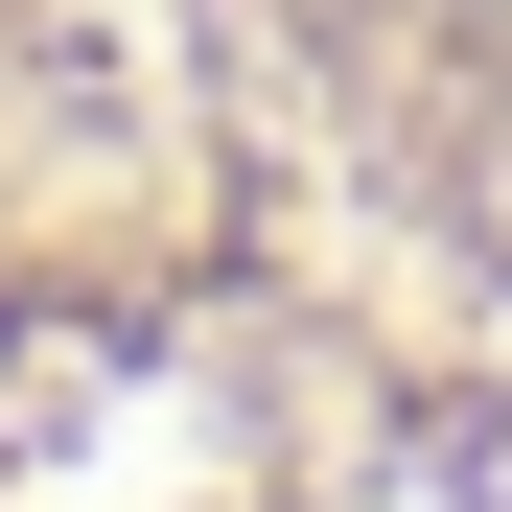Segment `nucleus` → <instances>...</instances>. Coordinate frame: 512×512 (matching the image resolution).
<instances>
[{"mask_svg": "<svg viewBox=\"0 0 512 512\" xmlns=\"http://www.w3.org/2000/svg\"><path fill=\"white\" fill-rule=\"evenodd\" d=\"M466 24H512V0H466Z\"/></svg>", "mask_w": 512, "mask_h": 512, "instance_id": "nucleus-1", "label": "nucleus"}]
</instances>
